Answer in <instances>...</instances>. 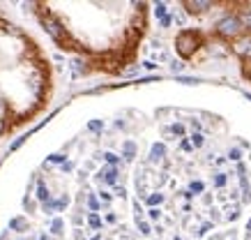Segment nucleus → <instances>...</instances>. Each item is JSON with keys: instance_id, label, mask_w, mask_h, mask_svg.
Masks as SVG:
<instances>
[{"instance_id": "3", "label": "nucleus", "mask_w": 251, "mask_h": 240, "mask_svg": "<svg viewBox=\"0 0 251 240\" xmlns=\"http://www.w3.org/2000/svg\"><path fill=\"white\" fill-rule=\"evenodd\" d=\"M53 97V67L39 42L0 14V139L30 125Z\"/></svg>"}, {"instance_id": "2", "label": "nucleus", "mask_w": 251, "mask_h": 240, "mask_svg": "<svg viewBox=\"0 0 251 240\" xmlns=\"http://www.w3.org/2000/svg\"><path fill=\"white\" fill-rule=\"evenodd\" d=\"M32 14L55 47L108 77L138 60L150 28L148 2H32Z\"/></svg>"}, {"instance_id": "1", "label": "nucleus", "mask_w": 251, "mask_h": 240, "mask_svg": "<svg viewBox=\"0 0 251 240\" xmlns=\"http://www.w3.org/2000/svg\"><path fill=\"white\" fill-rule=\"evenodd\" d=\"M0 240H251V148L189 108L90 123L37 164Z\"/></svg>"}]
</instances>
